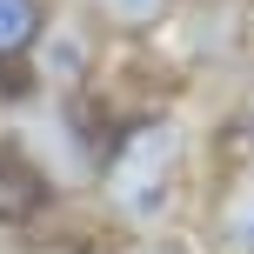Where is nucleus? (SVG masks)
Here are the masks:
<instances>
[{"label": "nucleus", "instance_id": "f257e3e1", "mask_svg": "<svg viewBox=\"0 0 254 254\" xmlns=\"http://www.w3.org/2000/svg\"><path fill=\"white\" fill-rule=\"evenodd\" d=\"M181 161V134L167 121H140L134 134L121 140L114 167H107V194H114V207L127 214H147V207H161L167 194V167Z\"/></svg>", "mask_w": 254, "mask_h": 254}, {"label": "nucleus", "instance_id": "7ed1b4c3", "mask_svg": "<svg viewBox=\"0 0 254 254\" xmlns=\"http://www.w3.org/2000/svg\"><path fill=\"white\" fill-rule=\"evenodd\" d=\"M40 27H47L40 0H0V61L7 54H27L40 40Z\"/></svg>", "mask_w": 254, "mask_h": 254}, {"label": "nucleus", "instance_id": "f03ea898", "mask_svg": "<svg viewBox=\"0 0 254 254\" xmlns=\"http://www.w3.org/2000/svg\"><path fill=\"white\" fill-rule=\"evenodd\" d=\"M47 207V181H40V167L27 161V154L0 147V221H27Z\"/></svg>", "mask_w": 254, "mask_h": 254}, {"label": "nucleus", "instance_id": "39448f33", "mask_svg": "<svg viewBox=\"0 0 254 254\" xmlns=\"http://www.w3.org/2000/svg\"><path fill=\"white\" fill-rule=\"evenodd\" d=\"M228 234L234 241H254V174L234 188V201H228Z\"/></svg>", "mask_w": 254, "mask_h": 254}, {"label": "nucleus", "instance_id": "20e7f679", "mask_svg": "<svg viewBox=\"0 0 254 254\" xmlns=\"http://www.w3.org/2000/svg\"><path fill=\"white\" fill-rule=\"evenodd\" d=\"M101 7H107V20H121V27L140 34V27H154V20L167 13V0H101Z\"/></svg>", "mask_w": 254, "mask_h": 254}]
</instances>
